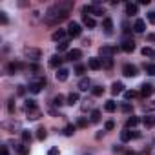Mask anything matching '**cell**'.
Here are the masks:
<instances>
[{"label": "cell", "instance_id": "obj_10", "mask_svg": "<svg viewBox=\"0 0 155 155\" xmlns=\"http://www.w3.org/2000/svg\"><path fill=\"white\" fill-rule=\"evenodd\" d=\"M88 68H90V69H93V71H97V69H101V68H102V60L93 57V58H90V60H88Z\"/></svg>", "mask_w": 155, "mask_h": 155}, {"label": "cell", "instance_id": "obj_12", "mask_svg": "<svg viewBox=\"0 0 155 155\" xmlns=\"http://www.w3.org/2000/svg\"><path fill=\"white\" fill-rule=\"evenodd\" d=\"M68 75H69V71H68L66 68H60V69H57V81H58V82H64V81H68Z\"/></svg>", "mask_w": 155, "mask_h": 155}, {"label": "cell", "instance_id": "obj_36", "mask_svg": "<svg viewBox=\"0 0 155 155\" xmlns=\"http://www.w3.org/2000/svg\"><path fill=\"white\" fill-rule=\"evenodd\" d=\"M142 55L144 57H155V51H153V48H142Z\"/></svg>", "mask_w": 155, "mask_h": 155}, {"label": "cell", "instance_id": "obj_31", "mask_svg": "<svg viewBox=\"0 0 155 155\" xmlns=\"http://www.w3.org/2000/svg\"><path fill=\"white\" fill-rule=\"evenodd\" d=\"M93 124H97V122H101V111L99 110H93L91 111V119H90Z\"/></svg>", "mask_w": 155, "mask_h": 155}, {"label": "cell", "instance_id": "obj_39", "mask_svg": "<svg viewBox=\"0 0 155 155\" xmlns=\"http://www.w3.org/2000/svg\"><path fill=\"white\" fill-rule=\"evenodd\" d=\"M35 108H37V104H35V101H31V99H28V101H26V111H28V110H35Z\"/></svg>", "mask_w": 155, "mask_h": 155}, {"label": "cell", "instance_id": "obj_5", "mask_svg": "<svg viewBox=\"0 0 155 155\" xmlns=\"http://www.w3.org/2000/svg\"><path fill=\"white\" fill-rule=\"evenodd\" d=\"M99 53H101L102 58H111V57L117 53V48H115V46H102Z\"/></svg>", "mask_w": 155, "mask_h": 155}, {"label": "cell", "instance_id": "obj_37", "mask_svg": "<svg viewBox=\"0 0 155 155\" xmlns=\"http://www.w3.org/2000/svg\"><path fill=\"white\" fill-rule=\"evenodd\" d=\"M91 93H93L95 97H101V95L104 93V88H102V86H95V88L91 90Z\"/></svg>", "mask_w": 155, "mask_h": 155}, {"label": "cell", "instance_id": "obj_49", "mask_svg": "<svg viewBox=\"0 0 155 155\" xmlns=\"http://www.w3.org/2000/svg\"><path fill=\"white\" fill-rule=\"evenodd\" d=\"M113 128H115V122L113 120H108L106 122V130H113Z\"/></svg>", "mask_w": 155, "mask_h": 155}, {"label": "cell", "instance_id": "obj_29", "mask_svg": "<svg viewBox=\"0 0 155 155\" xmlns=\"http://www.w3.org/2000/svg\"><path fill=\"white\" fill-rule=\"evenodd\" d=\"M75 130H77L75 124H68V126L64 128V135H66V137H71V135L75 133Z\"/></svg>", "mask_w": 155, "mask_h": 155}, {"label": "cell", "instance_id": "obj_8", "mask_svg": "<svg viewBox=\"0 0 155 155\" xmlns=\"http://www.w3.org/2000/svg\"><path fill=\"white\" fill-rule=\"evenodd\" d=\"M122 73L126 75V77H137L139 73H137V68L133 66V64H124L122 66Z\"/></svg>", "mask_w": 155, "mask_h": 155}, {"label": "cell", "instance_id": "obj_34", "mask_svg": "<svg viewBox=\"0 0 155 155\" xmlns=\"http://www.w3.org/2000/svg\"><path fill=\"white\" fill-rule=\"evenodd\" d=\"M53 104H55V106H62V104H68V102H66V99H64L62 95H57V97L53 99Z\"/></svg>", "mask_w": 155, "mask_h": 155}, {"label": "cell", "instance_id": "obj_40", "mask_svg": "<svg viewBox=\"0 0 155 155\" xmlns=\"http://www.w3.org/2000/svg\"><path fill=\"white\" fill-rule=\"evenodd\" d=\"M144 69H146L150 75H155V64H146V66H144Z\"/></svg>", "mask_w": 155, "mask_h": 155}, {"label": "cell", "instance_id": "obj_47", "mask_svg": "<svg viewBox=\"0 0 155 155\" xmlns=\"http://www.w3.org/2000/svg\"><path fill=\"white\" fill-rule=\"evenodd\" d=\"M0 22H2V24H8V15H6V13H0Z\"/></svg>", "mask_w": 155, "mask_h": 155}, {"label": "cell", "instance_id": "obj_42", "mask_svg": "<svg viewBox=\"0 0 155 155\" xmlns=\"http://www.w3.org/2000/svg\"><path fill=\"white\" fill-rule=\"evenodd\" d=\"M133 97H135V91H124V99L126 101H131Z\"/></svg>", "mask_w": 155, "mask_h": 155}, {"label": "cell", "instance_id": "obj_3", "mask_svg": "<svg viewBox=\"0 0 155 155\" xmlns=\"http://www.w3.org/2000/svg\"><path fill=\"white\" fill-rule=\"evenodd\" d=\"M24 57L29 58V60H38V58L42 57V51H40L38 48H29V46H26V48H24Z\"/></svg>", "mask_w": 155, "mask_h": 155}, {"label": "cell", "instance_id": "obj_50", "mask_svg": "<svg viewBox=\"0 0 155 155\" xmlns=\"http://www.w3.org/2000/svg\"><path fill=\"white\" fill-rule=\"evenodd\" d=\"M90 106H91V101H88V99H86V101H84V104H82V110H88Z\"/></svg>", "mask_w": 155, "mask_h": 155}, {"label": "cell", "instance_id": "obj_33", "mask_svg": "<svg viewBox=\"0 0 155 155\" xmlns=\"http://www.w3.org/2000/svg\"><path fill=\"white\" fill-rule=\"evenodd\" d=\"M86 69H88V68H86L84 64H77V66H75V73H77V75H84Z\"/></svg>", "mask_w": 155, "mask_h": 155}, {"label": "cell", "instance_id": "obj_28", "mask_svg": "<svg viewBox=\"0 0 155 155\" xmlns=\"http://www.w3.org/2000/svg\"><path fill=\"white\" fill-rule=\"evenodd\" d=\"M139 122H140V119H139V117H130V119L126 120V128H128V130H130V128H135Z\"/></svg>", "mask_w": 155, "mask_h": 155}, {"label": "cell", "instance_id": "obj_27", "mask_svg": "<svg viewBox=\"0 0 155 155\" xmlns=\"http://www.w3.org/2000/svg\"><path fill=\"white\" fill-rule=\"evenodd\" d=\"M104 110H106L108 113H113V111L117 110V104H115V101H106V104H104Z\"/></svg>", "mask_w": 155, "mask_h": 155}, {"label": "cell", "instance_id": "obj_55", "mask_svg": "<svg viewBox=\"0 0 155 155\" xmlns=\"http://www.w3.org/2000/svg\"><path fill=\"white\" fill-rule=\"evenodd\" d=\"M148 40H151V42H155V35H148Z\"/></svg>", "mask_w": 155, "mask_h": 155}, {"label": "cell", "instance_id": "obj_20", "mask_svg": "<svg viewBox=\"0 0 155 155\" xmlns=\"http://www.w3.org/2000/svg\"><path fill=\"white\" fill-rule=\"evenodd\" d=\"M64 37H66V31H64V29H57V31L51 35V38H53L55 42H62V38H64Z\"/></svg>", "mask_w": 155, "mask_h": 155}, {"label": "cell", "instance_id": "obj_4", "mask_svg": "<svg viewBox=\"0 0 155 155\" xmlns=\"http://www.w3.org/2000/svg\"><path fill=\"white\" fill-rule=\"evenodd\" d=\"M44 86H46V79H44V77H40L38 81H33V82L29 84V91H31V93H38Z\"/></svg>", "mask_w": 155, "mask_h": 155}, {"label": "cell", "instance_id": "obj_1", "mask_svg": "<svg viewBox=\"0 0 155 155\" xmlns=\"http://www.w3.org/2000/svg\"><path fill=\"white\" fill-rule=\"evenodd\" d=\"M71 8H73V2H58V4L51 6V8L46 11V15H44V22H46L48 26H57V24H60L62 20L68 18Z\"/></svg>", "mask_w": 155, "mask_h": 155}, {"label": "cell", "instance_id": "obj_11", "mask_svg": "<svg viewBox=\"0 0 155 155\" xmlns=\"http://www.w3.org/2000/svg\"><path fill=\"white\" fill-rule=\"evenodd\" d=\"M139 137V133L137 131H130V130H124L122 133H120V139L124 140V142H128V140H131V139H137Z\"/></svg>", "mask_w": 155, "mask_h": 155}, {"label": "cell", "instance_id": "obj_17", "mask_svg": "<svg viewBox=\"0 0 155 155\" xmlns=\"http://www.w3.org/2000/svg\"><path fill=\"white\" fill-rule=\"evenodd\" d=\"M142 124H144L146 128H153V126H155V115H146V117L142 119Z\"/></svg>", "mask_w": 155, "mask_h": 155}, {"label": "cell", "instance_id": "obj_25", "mask_svg": "<svg viewBox=\"0 0 155 155\" xmlns=\"http://www.w3.org/2000/svg\"><path fill=\"white\" fill-rule=\"evenodd\" d=\"M137 11H139V8H137V4H126V15H137Z\"/></svg>", "mask_w": 155, "mask_h": 155}, {"label": "cell", "instance_id": "obj_24", "mask_svg": "<svg viewBox=\"0 0 155 155\" xmlns=\"http://www.w3.org/2000/svg\"><path fill=\"white\" fill-rule=\"evenodd\" d=\"M77 101H79V93H77V91H71V93L68 95V99H66V102H68L69 106H73Z\"/></svg>", "mask_w": 155, "mask_h": 155}, {"label": "cell", "instance_id": "obj_54", "mask_svg": "<svg viewBox=\"0 0 155 155\" xmlns=\"http://www.w3.org/2000/svg\"><path fill=\"white\" fill-rule=\"evenodd\" d=\"M24 91H26L24 86H18V95H24Z\"/></svg>", "mask_w": 155, "mask_h": 155}, {"label": "cell", "instance_id": "obj_15", "mask_svg": "<svg viewBox=\"0 0 155 155\" xmlns=\"http://www.w3.org/2000/svg\"><path fill=\"white\" fill-rule=\"evenodd\" d=\"M60 64H62V58H60L58 55H53V57L49 58V66H51V68H55V69H60Z\"/></svg>", "mask_w": 155, "mask_h": 155}, {"label": "cell", "instance_id": "obj_43", "mask_svg": "<svg viewBox=\"0 0 155 155\" xmlns=\"http://www.w3.org/2000/svg\"><path fill=\"white\" fill-rule=\"evenodd\" d=\"M120 110H122V111H124V113H130V111H131V106H130V104H128V102H124V104H122V106H120Z\"/></svg>", "mask_w": 155, "mask_h": 155}, {"label": "cell", "instance_id": "obj_7", "mask_svg": "<svg viewBox=\"0 0 155 155\" xmlns=\"http://www.w3.org/2000/svg\"><path fill=\"white\" fill-rule=\"evenodd\" d=\"M153 91H155V86L150 84V82H144V84L140 86V93H142V97H151Z\"/></svg>", "mask_w": 155, "mask_h": 155}, {"label": "cell", "instance_id": "obj_18", "mask_svg": "<svg viewBox=\"0 0 155 155\" xmlns=\"http://www.w3.org/2000/svg\"><path fill=\"white\" fill-rule=\"evenodd\" d=\"M90 86H91V81L88 79V77H84V79H81V82H79V90L86 91V90H90Z\"/></svg>", "mask_w": 155, "mask_h": 155}, {"label": "cell", "instance_id": "obj_44", "mask_svg": "<svg viewBox=\"0 0 155 155\" xmlns=\"http://www.w3.org/2000/svg\"><path fill=\"white\" fill-rule=\"evenodd\" d=\"M148 20H150V24L155 26V11H150V13H148Z\"/></svg>", "mask_w": 155, "mask_h": 155}, {"label": "cell", "instance_id": "obj_48", "mask_svg": "<svg viewBox=\"0 0 155 155\" xmlns=\"http://www.w3.org/2000/svg\"><path fill=\"white\" fill-rule=\"evenodd\" d=\"M77 124H79L81 128H86V126H88V120H86V119H81L79 122H77Z\"/></svg>", "mask_w": 155, "mask_h": 155}, {"label": "cell", "instance_id": "obj_30", "mask_svg": "<svg viewBox=\"0 0 155 155\" xmlns=\"http://www.w3.org/2000/svg\"><path fill=\"white\" fill-rule=\"evenodd\" d=\"M46 137H48V131H46L44 126H40V128L37 130V139H38V140H44Z\"/></svg>", "mask_w": 155, "mask_h": 155}, {"label": "cell", "instance_id": "obj_22", "mask_svg": "<svg viewBox=\"0 0 155 155\" xmlns=\"http://www.w3.org/2000/svg\"><path fill=\"white\" fill-rule=\"evenodd\" d=\"M18 155H29V144H17L15 146Z\"/></svg>", "mask_w": 155, "mask_h": 155}, {"label": "cell", "instance_id": "obj_26", "mask_svg": "<svg viewBox=\"0 0 155 155\" xmlns=\"http://www.w3.org/2000/svg\"><path fill=\"white\" fill-rule=\"evenodd\" d=\"M18 69H22V64H20V62H11V64L8 66V71H9L11 75H13V73H17Z\"/></svg>", "mask_w": 155, "mask_h": 155}, {"label": "cell", "instance_id": "obj_2", "mask_svg": "<svg viewBox=\"0 0 155 155\" xmlns=\"http://www.w3.org/2000/svg\"><path fill=\"white\" fill-rule=\"evenodd\" d=\"M82 13L84 15H95V17H102L104 15V8L102 6H99V4H90V6H84L82 8Z\"/></svg>", "mask_w": 155, "mask_h": 155}, {"label": "cell", "instance_id": "obj_14", "mask_svg": "<svg viewBox=\"0 0 155 155\" xmlns=\"http://www.w3.org/2000/svg\"><path fill=\"white\" fill-rule=\"evenodd\" d=\"M82 57V51L81 49H69L68 51V60H79Z\"/></svg>", "mask_w": 155, "mask_h": 155}, {"label": "cell", "instance_id": "obj_19", "mask_svg": "<svg viewBox=\"0 0 155 155\" xmlns=\"http://www.w3.org/2000/svg\"><path fill=\"white\" fill-rule=\"evenodd\" d=\"M102 28H104V31H106L108 35L111 33V29H113V22H111V18H110V17H106V18H104V22H102Z\"/></svg>", "mask_w": 155, "mask_h": 155}, {"label": "cell", "instance_id": "obj_16", "mask_svg": "<svg viewBox=\"0 0 155 155\" xmlns=\"http://www.w3.org/2000/svg\"><path fill=\"white\" fill-rule=\"evenodd\" d=\"M82 22H84V26H88V28H95V26H97L95 18L90 17V15H82Z\"/></svg>", "mask_w": 155, "mask_h": 155}, {"label": "cell", "instance_id": "obj_53", "mask_svg": "<svg viewBox=\"0 0 155 155\" xmlns=\"http://www.w3.org/2000/svg\"><path fill=\"white\" fill-rule=\"evenodd\" d=\"M113 151H115V153H120V151H122V148H120V146H113Z\"/></svg>", "mask_w": 155, "mask_h": 155}, {"label": "cell", "instance_id": "obj_41", "mask_svg": "<svg viewBox=\"0 0 155 155\" xmlns=\"http://www.w3.org/2000/svg\"><path fill=\"white\" fill-rule=\"evenodd\" d=\"M102 66H104L106 69H110V68L113 66V62H111V58H102Z\"/></svg>", "mask_w": 155, "mask_h": 155}, {"label": "cell", "instance_id": "obj_9", "mask_svg": "<svg viewBox=\"0 0 155 155\" xmlns=\"http://www.w3.org/2000/svg\"><path fill=\"white\" fill-rule=\"evenodd\" d=\"M133 49H135V42H133V38H124V42H122V51L131 53Z\"/></svg>", "mask_w": 155, "mask_h": 155}, {"label": "cell", "instance_id": "obj_23", "mask_svg": "<svg viewBox=\"0 0 155 155\" xmlns=\"http://www.w3.org/2000/svg\"><path fill=\"white\" fill-rule=\"evenodd\" d=\"M122 91H124V84H122V82H113V86H111V93L117 95V93H122Z\"/></svg>", "mask_w": 155, "mask_h": 155}, {"label": "cell", "instance_id": "obj_38", "mask_svg": "<svg viewBox=\"0 0 155 155\" xmlns=\"http://www.w3.org/2000/svg\"><path fill=\"white\" fill-rule=\"evenodd\" d=\"M68 46H69V42H68V40H62V42L57 44V49H58V51H64V49H68Z\"/></svg>", "mask_w": 155, "mask_h": 155}, {"label": "cell", "instance_id": "obj_46", "mask_svg": "<svg viewBox=\"0 0 155 155\" xmlns=\"http://www.w3.org/2000/svg\"><path fill=\"white\" fill-rule=\"evenodd\" d=\"M48 155H60V151H58V148H51L48 151Z\"/></svg>", "mask_w": 155, "mask_h": 155}, {"label": "cell", "instance_id": "obj_56", "mask_svg": "<svg viewBox=\"0 0 155 155\" xmlns=\"http://www.w3.org/2000/svg\"><path fill=\"white\" fill-rule=\"evenodd\" d=\"M124 155H137V153H135V151H126Z\"/></svg>", "mask_w": 155, "mask_h": 155}, {"label": "cell", "instance_id": "obj_32", "mask_svg": "<svg viewBox=\"0 0 155 155\" xmlns=\"http://www.w3.org/2000/svg\"><path fill=\"white\" fill-rule=\"evenodd\" d=\"M142 110H144V111H153V110H155V101L144 102V104H142Z\"/></svg>", "mask_w": 155, "mask_h": 155}, {"label": "cell", "instance_id": "obj_51", "mask_svg": "<svg viewBox=\"0 0 155 155\" xmlns=\"http://www.w3.org/2000/svg\"><path fill=\"white\" fill-rule=\"evenodd\" d=\"M122 28H124V33H130V24H128V22H124Z\"/></svg>", "mask_w": 155, "mask_h": 155}, {"label": "cell", "instance_id": "obj_6", "mask_svg": "<svg viewBox=\"0 0 155 155\" xmlns=\"http://www.w3.org/2000/svg\"><path fill=\"white\" fill-rule=\"evenodd\" d=\"M68 33H69V37H81L82 29H81V26L77 24V22H69V26H68Z\"/></svg>", "mask_w": 155, "mask_h": 155}, {"label": "cell", "instance_id": "obj_13", "mask_svg": "<svg viewBox=\"0 0 155 155\" xmlns=\"http://www.w3.org/2000/svg\"><path fill=\"white\" fill-rule=\"evenodd\" d=\"M144 29H146V22H144L142 18H137L135 24H133V31H137V33H144Z\"/></svg>", "mask_w": 155, "mask_h": 155}, {"label": "cell", "instance_id": "obj_21", "mask_svg": "<svg viewBox=\"0 0 155 155\" xmlns=\"http://www.w3.org/2000/svg\"><path fill=\"white\" fill-rule=\"evenodd\" d=\"M40 110L38 108H35V110H28V119H31V120H37V119H40Z\"/></svg>", "mask_w": 155, "mask_h": 155}, {"label": "cell", "instance_id": "obj_52", "mask_svg": "<svg viewBox=\"0 0 155 155\" xmlns=\"http://www.w3.org/2000/svg\"><path fill=\"white\" fill-rule=\"evenodd\" d=\"M0 155H9V151H8V146H2V153Z\"/></svg>", "mask_w": 155, "mask_h": 155}, {"label": "cell", "instance_id": "obj_45", "mask_svg": "<svg viewBox=\"0 0 155 155\" xmlns=\"http://www.w3.org/2000/svg\"><path fill=\"white\" fill-rule=\"evenodd\" d=\"M8 110H9V113H15V101H13V99L9 101V104H8Z\"/></svg>", "mask_w": 155, "mask_h": 155}, {"label": "cell", "instance_id": "obj_35", "mask_svg": "<svg viewBox=\"0 0 155 155\" xmlns=\"http://www.w3.org/2000/svg\"><path fill=\"white\" fill-rule=\"evenodd\" d=\"M22 140H24V144H29L31 142V133L28 130H22Z\"/></svg>", "mask_w": 155, "mask_h": 155}]
</instances>
